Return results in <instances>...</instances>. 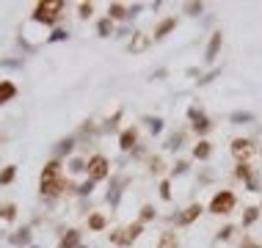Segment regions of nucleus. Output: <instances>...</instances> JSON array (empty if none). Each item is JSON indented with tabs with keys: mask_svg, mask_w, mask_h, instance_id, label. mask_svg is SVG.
Listing matches in <instances>:
<instances>
[{
	"mask_svg": "<svg viewBox=\"0 0 262 248\" xmlns=\"http://www.w3.org/2000/svg\"><path fill=\"white\" fill-rule=\"evenodd\" d=\"M66 187H69V179H64L61 160H50L42 169V177H39V190H42V196H61Z\"/></svg>",
	"mask_w": 262,
	"mask_h": 248,
	"instance_id": "1",
	"label": "nucleus"
},
{
	"mask_svg": "<svg viewBox=\"0 0 262 248\" xmlns=\"http://www.w3.org/2000/svg\"><path fill=\"white\" fill-rule=\"evenodd\" d=\"M66 9L64 0H42V3H36V9H33L31 14V22H39V25H53L58 17H61V11Z\"/></svg>",
	"mask_w": 262,
	"mask_h": 248,
	"instance_id": "2",
	"label": "nucleus"
},
{
	"mask_svg": "<svg viewBox=\"0 0 262 248\" xmlns=\"http://www.w3.org/2000/svg\"><path fill=\"white\" fill-rule=\"evenodd\" d=\"M86 174H89L91 182H102V179H108L111 160L105 157V155H91L89 157V166H86Z\"/></svg>",
	"mask_w": 262,
	"mask_h": 248,
	"instance_id": "3",
	"label": "nucleus"
},
{
	"mask_svg": "<svg viewBox=\"0 0 262 248\" xmlns=\"http://www.w3.org/2000/svg\"><path fill=\"white\" fill-rule=\"evenodd\" d=\"M234 202H238V199H234L232 190H218L216 196L210 199V207H207V210H210L213 215H229L234 210Z\"/></svg>",
	"mask_w": 262,
	"mask_h": 248,
	"instance_id": "4",
	"label": "nucleus"
},
{
	"mask_svg": "<svg viewBox=\"0 0 262 248\" xmlns=\"http://www.w3.org/2000/svg\"><path fill=\"white\" fill-rule=\"evenodd\" d=\"M188 119H191V127H193V132H199V135H207V132L213 130V122L210 119L204 116V113H201L196 105H193V108H188Z\"/></svg>",
	"mask_w": 262,
	"mask_h": 248,
	"instance_id": "5",
	"label": "nucleus"
},
{
	"mask_svg": "<svg viewBox=\"0 0 262 248\" xmlns=\"http://www.w3.org/2000/svg\"><path fill=\"white\" fill-rule=\"evenodd\" d=\"M201 212H204V207H201V204H188L185 210H179L177 215H174V224H177V226H191Z\"/></svg>",
	"mask_w": 262,
	"mask_h": 248,
	"instance_id": "6",
	"label": "nucleus"
},
{
	"mask_svg": "<svg viewBox=\"0 0 262 248\" xmlns=\"http://www.w3.org/2000/svg\"><path fill=\"white\" fill-rule=\"evenodd\" d=\"M221 44H224V33H221V31H213V33H210V42H207V50H204V61H207V64H213V61L218 58Z\"/></svg>",
	"mask_w": 262,
	"mask_h": 248,
	"instance_id": "7",
	"label": "nucleus"
},
{
	"mask_svg": "<svg viewBox=\"0 0 262 248\" xmlns=\"http://www.w3.org/2000/svg\"><path fill=\"white\" fill-rule=\"evenodd\" d=\"M138 146V127H124L119 135V149L122 152H133Z\"/></svg>",
	"mask_w": 262,
	"mask_h": 248,
	"instance_id": "8",
	"label": "nucleus"
},
{
	"mask_svg": "<svg viewBox=\"0 0 262 248\" xmlns=\"http://www.w3.org/2000/svg\"><path fill=\"white\" fill-rule=\"evenodd\" d=\"M149 44H152V36H149V33H146V31H136V33H133V39H130V44H127V50L136 56V52H144Z\"/></svg>",
	"mask_w": 262,
	"mask_h": 248,
	"instance_id": "9",
	"label": "nucleus"
},
{
	"mask_svg": "<svg viewBox=\"0 0 262 248\" xmlns=\"http://www.w3.org/2000/svg\"><path fill=\"white\" fill-rule=\"evenodd\" d=\"M232 155L238 157V160H248L254 155V144L248 138H234L232 141Z\"/></svg>",
	"mask_w": 262,
	"mask_h": 248,
	"instance_id": "10",
	"label": "nucleus"
},
{
	"mask_svg": "<svg viewBox=\"0 0 262 248\" xmlns=\"http://www.w3.org/2000/svg\"><path fill=\"white\" fill-rule=\"evenodd\" d=\"M58 248H80V232L77 229H66L61 234V243H58Z\"/></svg>",
	"mask_w": 262,
	"mask_h": 248,
	"instance_id": "11",
	"label": "nucleus"
},
{
	"mask_svg": "<svg viewBox=\"0 0 262 248\" xmlns=\"http://www.w3.org/2000/svg\"><path fill=\"white\" fill-rule=\"evenodd\" d=\"M14 97H17V86L11 80H0V105L11 102Z\"/></svg>",
	"mask_w": 262,
	"mask_h": 248,
	"instance_id": "12",
	"label": "nucleus"
},
{
	"mask_svg": "<svg viewBox=\"0 0 262 248\" xmlns=\"http://www.w3.org/2000/svg\"><path fill=\"white\" fill-rule=\"evenodd\" d=\"M174 28H177V19H174V17L160 19V25L154 28V39H166V36H169V33H171Z\"/></svg>",
	"mask_w": 262,
	"mask_h": 248,
	"instance_id": "13",
	"label": "nucleus"
},
{
	"mask_svg": "<svg viewBox=\"0 0 262 248\" xmlns=\"http://www.w3.org/2000/svg\"><path fill=\"white\" fill-rule=\"evenodd\" d=\"M210 155H213V144L207 138H199V144L193 146V157H196V160H207Z\"/></svg>",
	"mask_w": 262,
	"mask_h": 248,
	"instance_id": "14",
	"label": "nucleus"
},
{
	"mask_svg": "<svg viewBox=\"0 0 262 248\" xmlns=\"http://www.w3.org/2000/svg\"><path fill=\"white\" fill-rule=\"evenodd\" d=\"M105 226H108V218H105L102 212H91L89 215V229L91 232H102Z\"/></svg>",
	"mask_w": 262,
	"mask_h": 248,
	"instance_id": "15",
	"label": "nucleus"
},
{
	"mask_svg": "<svg viewBox=\"0 0 262 248\" xmlns=\"http://www.w3.org/2000/svg\"><path fill=\"white\" fill-rule=\"evenodd\" d=\"M257 218H259V207H246V212H243V221H240V226H243V229H248V226H254V224H257Z\"/></svg>",
	"mask_w": 262,
	"mask_h": 248,
	"instance_id": "16",
	"label": "nucleus"
},
{
	"mask_svg": "<svg viewBox=\"0 0 262 248\" xmlns=\"http://www.w3.org/2000/svg\"><path fill=\"white\" fill-rule=\"evenodd\" d=\"M229 122L232 124H251L254 122V113L251 111H234V113H229Z\"/></svg>",
	"mask_w": 262,
	"mask_h": 248,
	"instance_id": "17",
	"label": "nucleus"
},
{
	"mask_svg": "<svg viewBox=\"0 0 262 248\" xmlns=\"http://www.w3.org/2000/svg\"><path fill=\"white\" fill-rule=\"evenodd\" d=\"M127 17V6H122V3H108V19H124Z\"/></svg>",
	"mask_w": 262,
	"mask_h": 248,
	"instance_id": "18",
	"label": "nucleus"
},
{
	"mask_svg": "<svg viewBox=\"0 0 262 248\" xmlns=\"http://www.w3.org/2000/svg\"><path fill=\"white\" fill-rule=\"evenodd\" d=\"M158 248H179L177 234H174V232H163V234H160V243H158Z\"/></svg>",
	"mask_w": 262,
	"mask_h": 248,
	"instance_id": "19",
	"label": "nucleus"
},
{
	"mask_svg": "<svg viewBox=\"0 0 262 248\" xmlns=\"http://www.w3.org/2000/svg\"><path fill=\"white\" fill-rule=\"evenodd\" d=\"M97 33H99L102 39H108L111 33H113V19H108V17L99 19V22H97Z\"/></svg>",
	"mask_w": 262,
	"mask_h": 248,
	"instance_id": "20",
	"label": "nucleus"
},
{
	"mask_svg": "<svg viewBox=\"0 0 262 248\" xmlns=\"http://www.w3.org/2000/svg\"><path fill=\"white\" fill-rule=\"evenodd\" d=\"M111 243L113 245H130V240H127V229L122 226V229H113L111 232Z\"/></svg>",
	"mask_w": 262,
	"mask_h": 248,
	"instance_id": "21",
	"label": "nucleus"
},
{
	"mask_svg": "<svg viewBox=\"0 0 262 248\" xmlns=\"http://www.w3.org/2000/svg\"><path fill=\"white\" fill-rule=\"evenodd\" d=\"M234 177H238V179H248V177H251V166H248V160H238V166H234Z\"/></svg>",
	"mask_w": 262,
	"mask_h": 248,
	"instance_id": "22",
	"label": "nucleus"
},
{
	"mask_svg": "<svg viewBox=\"0 0 262 248\" xmlns=\"http://www.w3.org/2000/svg\"><path fill=\"white\" fill-rule=\"evenodd\" d=\"M0 218L9 221V224H14L17 221V204H3L0 207Z\"/></svg>",
	"mask_w": 262,
	"mask_h": 248,
	"instance_id": "23",
	"label": "nucleus"
},
{
	"mask_svg": "<svg viewBox=\"0 0 262 248\" xmlns=\"http://www.w3.org/2000/svg\"><path fill=\"white\" fill-rule=\"evenodd\" d=\"M154 218H158V210H154L152 204H144V207H141V215H138L141 224H149V221H154Z\"/></svg>",
	"mask_w": 262,
	"mask_h": 248,
	"instance_id": "24",
	"label": "nucleus"
},
{
	"mask_svg": "<svg viewBox=\"0 0 262 248\" xmlns=\"http://www.w3.org/2000/svg\"><path fill=\"white\" fill-rule=\"evenodd\" d=\"M124 229H127V240H130V243H133V240H138L141 234H144V224H141V221H136V224L124 226Z\"/></svg>",
	"mask_w": 262,
	"mask_h": 248,
	"instance_id": "25",
	"label": "nucleus"
},
{
	"mask_svg": "<svg viewBox=\"0 0 262 248\" xmlns=\"http://www.w3.org/2000/svg\"><path fill=\"white\" fill-rule=\"evenodd\" d=\"M11 245H28L31 243V229H22V232H17V234H11Z\"/></svg>",
	"mask_w": 262,
	"mask_h": 248,
	"instance_id": "26",
	"label": "nucleus"
},
{
	"mask_svg": "<svg viewBox=\"0 0 262 248\" xmlns=\"http://www.w3.org/2000/svg\"><path fill=\"white\" fill-rule=\"evenodd\" d=\"M182 141H185V132H171L169 135V141H166V149H179V146H182Z\"/></svg>",
	"mask_w": 262,
	"mask_h": 248,
	"instance_id": "27",
	"label": "nucleus"
},
{
	"mask_svg": "<svg viewBox=\"0 0 262 248\" xmlns=\"http://www.w3.org/2000/svg\"><path fill=\"white\" fill-rule=\"evenodd\" d=\"M86 166H89V160H83V157H72V160H69V174L86 171Z\"/></svg>",
	"mask_w": 262,
	"mask_h": 248,
	"instance_id": "28",
	"label": "nucleus"
},
{
	"mask_svg": "<svg viewBox=\"0 0 262 248\" xmlns=\"http://www.w3.org/2000/svg\"><path fill=\"white\" fill-rule=\"evenodd\" d=\"M14 177H17V169H14V166H6V169L0 171V185H9Z\"/></svg>",
	"mask_w": 262,
	"mask_h": 248,
	"instance_id": "29",
	"label": "nucleus"
},
{
	"mask_svg": "<svg viewBox=\"0 0 262 248\" xmlns=\"http://www.w3.org/2000/svg\"><path fill=\"white\" fill-rule=\"evenodd\" d=\"M91 14H94V3H91V0H89V3H80L77 6V17L80 19H89Z\"/></svg>",
	"mask_w": 262,
	"mask_h": 248,
	"instance_id": "30",
	"label": "nucleus"
},
{
	"mask_svg": "<svg viewBox=\"0 0 262 248\" xmlns=\"http://www.w3.org/2000/svg\"><path fill=\"white\" fill-rule=\"evenodd\" d=\"M146 124H149V130H152V135H160V132H163V119H144Z\"/></svg>",
	"mask_w": 262,
	"mask_h": 248,
	"instance_id": "31",
	"label": "nucleus"
},
{
	"mask_svg": "<svg viewBox=\"0 0 262 248\" xmlns=\"http://www.w3.org/2000/svg\"><path fill=\"white\" fill-rule=\"evenodd\" d=\"M163 169H166L163 157H152V160H149V171H152V174H163Z\"/></svg>",
	"mask_w": 262,
	"mask_h": 248,
	"instance_id": "32",
	"label": "nucleus"
},
{
	"mask_svg": "<svg viewBox=\"0 0 262 248\" xmlns=\"http://www.w3.org/2000/svg\"><path fill=\"white\" fill-rule=\"evenodd\" d=\"M72 146H75V141H72V138L61 141V144H58V149H56V155H69V152H72Z\"/></svg>",
	"mask_w": 262,
	"mask_h": 248,
	"instance_id": "33",
	"label": "nucleus"
},
{
	"mask_svg": "<svg viewBox=\"0 0 262 248\" xmlns=\"http://www.w3.org/2000/svg\"><path fill=\"white\" fill-rule=\"evenodd\" d=\"M160 199H163V202H171V182L169 179L160 182Z\"/></svg>",
	"mask_w": 262,
	"mask_h": 248,
	"instance_id": "34",
	"label": "nucleus"
},
{
	"mask_svg": "<svg viewBox=\"0 0 262 248\" xmlns=\"http://www.w3.org/2000/svg\"><path fill=\"white\" fill-rule=\"evenodd\" d=\"M185 11H188L191 17H199L201 11H204V3H185Z\"/></svg>",
	"mask_w": 262,
	"mask_h": 248,
	"instance_id": "35",
	"label": "nucleus"
},
{
	"mask_svg": "<svg viewBox=\"0 0 262 248\" xmlns=\"http://www.w3.org/2000/svg\"><path fill=\"white\" fill-rule=\"evenodd\" d=\"M185 171H188V163H185V160H177L174 169H171V177H179V174H185Z\"/></svg>",
	"mask_w": 262,
	"mask_h": 248,
	"instance_id": "36",
	"label": "nucleus"
},
{
	"mask_svg": "<svg viewBox=\"0 0 262 248\" xmlns=\"http://www.w3.org/2000/svg\"><path fill=\"white\" fill-rule=\"evenodd\" d=\"M91 190H94V182H91V179H86L83 185H77V193H80V196H89Z\"/></svg>",
	"mask_w": 262,
	"mask_h": 248,
	"instance_id": "37",
	"label": "nucleus"
},
{
	"mask_svg": "<svg viewBox=\"0 0 262 248\" xmlns=\"http://www.w3.org/2000/svg\"><path fill=\"white\" fill-rule=\"evenodd\" d=\"M66 36H69V33H66V31H53L50 36H47V42H64Z\"/></svg>",
	"mask_w": 262,
	"mask_h": 248,
	"instance_id": "38",
	"label": "nucleus"
},
{
	"mask_svg": "<svg viewBox=\"0 0 262 248\" xmlns=\"http://www.w3.org/2000/svg\"><path fill=\"white\" fill-rule=\"evenodd\" d=\"M234 232V226H224V229H218V240H229Z\"/></svg>",
	"mask_w": 262,
	"mask_h": 248,
	"instance_id": "39",
	"label": "nucleus"
},
{
	"mask_svg": "<svg viewBox=\"0 0 262 248\" xmlns=\"http://www.w3.org/2000/svg\"><path fill=\"white\" fill-rule=\"evenodd\" d=\"M240 248H262L257 240H251V237H243V243H240Z\"/></svg>",
	"mask_w": 262,
	"mask_h": 248,
	"instance_id": "40",
	"label": "nucleus"
},
{
	"mask_svg": "<svg viewBox=\"0 0 262 248\" xmlns=\"http://www.w3.org/2000/svg\"><path fill=\"white\" fill-rule=\"evenodd\" d=\"M216 77H218V69H216V72H210L207 77H199V86H207V83H213Z\"/></svg>",
	"mask_w": 262,
	"mask_h": 248,
	"instance_id": "41",
	"label": "nucleus"
},
{
	"mask_svg": "<svg viewBox=\"0 0 262 248\" xmlns=\"http://www.w3.org/2000/svg\"><path fill=\"white\" fill-rule=\"evenodd\" d=\"M152 77H154V80H163V77H166V69H158V72H154Z\"/></svg>",
	"mask_w": 262,
	"mask_h": 248,
	"instance_id": "42",
	"label": "nucleus"
},
{
	"mask_svg": "<svg viewBox=\"0 0 262 248\" xmlns=\"http://www.w3.org/2000/svg\"><path fill=\"white\" fill-rule=\"evenodd\" d=\"M80 248H83V245H80Z\"/></svg>",
	"mask_w": 262,
	"mask_h": 248,
	"instance_id": "43",
	"label": "nucleus"
}]
</instances>
